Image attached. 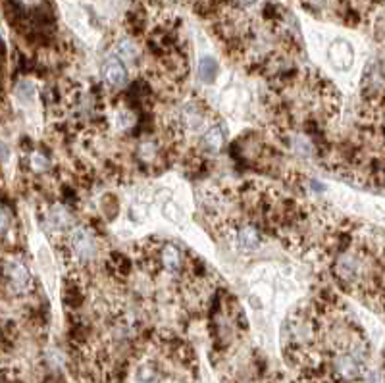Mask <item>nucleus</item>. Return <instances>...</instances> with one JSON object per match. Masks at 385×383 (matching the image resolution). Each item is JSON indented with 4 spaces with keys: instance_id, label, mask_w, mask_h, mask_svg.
Listing matches in <instances>:
<instances>
[{
    "instance_id": "ddd939ff",
    "label": "nucleus",
    "mask_w": 385,
    "mask_h": 383,
    "mask_svg": "<svg viewBox=\"0 0 385 383\" xmlns=\"http://www.w3.org/2000/svg\"><path fill=\"white\" fill-rule=\"evenodd\" d=\"M31 168H33L35 171L47 170L48 158L45 156V154H41V152H33V154H31Z\"/></svg>"
},
{
    "instance_id": "4468645a",
    "label": "nucleus",
    "mask_w": 385,
    "mask_h": 383,
    "mask_svg": "<svg viewBox=\"0 0 385 383\" xmlns=\"http://www.w3.org/2000/svg\"><path fill=\"white\" fill-rule=\"evenodd\" d=\"M16 95L23 98V101H31V96H33V87H31V83L28 81H21L18 85V89H16Z\"/></svg>"
},
{
    "instance_id": "423d86ee",
    "label": "nucleus",
    "mask_w": 385,
    "mask_h": 383,
    "mask_svg": "<svg viewBox=\"0 0 385 383\" xmlns=\"http://www.w3.org/2000/svg\"><path fill=\"white\" fill-rule=\"evenodd\" d=\"M235 245L239 246L243 253H253L262 245L260 229L253 224H241L235 227Z\"/></svg>"
},
{
    "instance_id": "7ed1b4c3",
    "label": "nucleus",
    "mask_w": 385,
    "mask_h": 383,
    "mask_svg": "<svg viewBox=\"0 0 385 383\" xmlns=\"http://www.w3.org/2000/svg\"><path fill=\"white\" fill-rule=\"evenodd\" d=\"M381 93H384V66L381 60H374L368 64L362 76V95L370 103H376V96H381Z\"/></svg>"
},
{
    "instance_id": "9b49d317",
    "label": "nucleus",
    "mask_w": 385,
    "mask_h": 383,
    "mask_svg": "<svg viewBox=\"0 0 385 383\" xmlns=\"http://www.w3.org/2000/svg\"><path fill=\"white\" fill-rule=\"evenodd\" d=\"M289 144H291L293 152L299 154V156L309 158L312 156V152H314V144H312V141H310L306 135H301V133H297V135H293V137L289 139Z\"/></svg>"
},
{
    "instance_id": "6e6552de",
    "label": "nucleus",
    "mask_w": 385,
    "mask_h": 383,
    "mask_svg": "<svg viewBox=\"0 0 385 383\" xmlns=\"http://www.w3.org/2000/svg\"><path fill=\"white\" fill-rule=\"evenodd\" d=\"M116 56L125 66L135 64L139 60V47L131 39H120L116 45Z\"/></svg>"
},
{
    "instance_id": "f03ea898",
    "label": "nucleus",
    "mask_w": 385,
    "mask_h": 383,
    "mask_svg": "<svg viewBox=\"0 0 385 383\" xmlns=\"http://www.w3.org/2000/svg\"><path fill=\"white\" fill-rule=\"evenodd\" d=\"M4 275H6L8 285L14 293L23 295L31 291V285H33L31 274H29L28 266L18 258H12L4 264Z\"/></svg>"
},
{
    "instance_id": "0eeeda50",
    "label": "nucleus",
    "mask_w": 385,
    "mask_h": 383,
    "mask_svg": "<svg viewBox=\"0 0 385 383\" xmlns=\"http://www.w3.org/2000/svg\"><path fill=\"white\" fill-rule=\"evenodd\" d=\"M226 144V133L218 123H210L207 130L200 133V149L205 152H218Z\"/></svg>"
},
{
    "instance_id": "1a4fd4ad",
    "label": "nucleus",
    "mask_w": 385,
    "mask_h": 383,
    "mask_svg": "<svg viewBox=\"0 0 385 383\" xmlns=\"http://www.w3.org/2000/svg\"><path fill=\"white\" fill-rule=\"evenodd\" d=\"M69 212L64 206H52L47 212V224L50 229H68L69 227Z\"/></svg>"
},
{
    "instance_id": "f8f14e48",
    "label": "nucleus",
    "mask_w": 385,
    "mask_h": 383,
    "mask_svg": "<svg viewBox=\"0 0 385 383\" xmlns=\"http://www.w3.org/2000/svg\"><path fill=\"white\" fill-rule=\"evenodd\" d=\"M12 226H14V218H12L10 210L4 208V206H0V239L6 237L8 233L12 231Z\"/></svg>"
},
{
    "instance_id": "20e7f679",
    "label": "nucleus",
    "mask_w": 385,
    "mask_h": 383,
    "mask_svg": "<svg viewBox=\"0 0 385 383\" xmlns=\"http://www.w3.org/2000/svg\"><path fill=\"white\" fill-rule=\"evenodd\" d=\"M100 74H103L104 83L110 87H116V89L124 87L127 83V66L116 55H110L103 62Z\"/></svg>"
},
{
    "instance_id": "9d476101",
    "label": "nucleus",
    "mask_w": 385,
    "mask_h": 383,
    "mask_svg": "<svg viewBox=\"0 0 385 383\" xmlns=\"http://www.w3.org/2000/svg\"><path fill=\"white\" fill-rule=\"evenodd\" d=\"M218 77V62L212 56H205L199 62V79L202 83H214Z\"/></svg>"
},
{
    "instance_id": "39448f33",
    "label": "nucleus",
    "mask_w": 385,
    "mask_h": 383,
    "mask_svg": "<svg viewBox=\"0 0 385 383\" xmlns=\"http://www.w3.org/2000/svg\"><path fill=\"white\" fill-rule=\"evenodd\" d=\"M328 60L331 62V66L335 69H349L355 62V50H352L351 42L337 39L328 48Z\"/></svg>"
},
{
    "instance_id": "f257e3e1",
    "label": "nucleus",
    "mask_w": 385,
    "mask_h": 383,
    "mask_svg": "<svg viewBox=\"0 0 385 383\" xmlns=\"http://www.w3.org/2000/svg\"><path fill=\"white\" fill-rule=\"evenodd\" d=\"M68 251L71 253V258L77 264H87L93 262L98 254V241H96L95 231L89 227L76 226L68 233Z\"/></svg>"
}]
</instances>
